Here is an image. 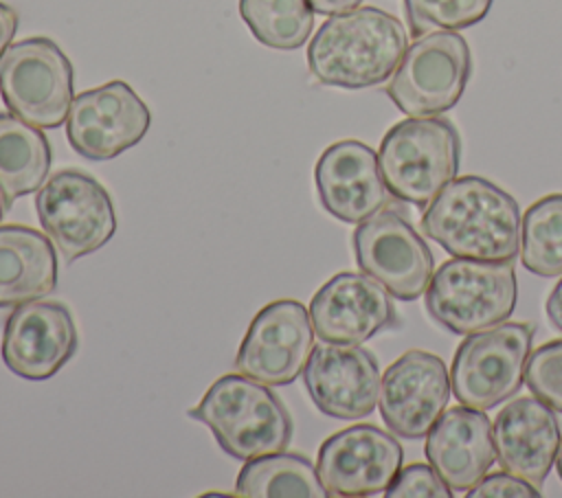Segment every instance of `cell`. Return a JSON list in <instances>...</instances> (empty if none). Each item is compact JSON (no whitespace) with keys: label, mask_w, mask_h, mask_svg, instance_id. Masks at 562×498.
<instances>
[{"label":"cell","mask_w":562,"mask_h":498,"mask_svg":"<svg viewBox=\"0 0 562 498\" xmlns=\"http://www.w3.org/2000/svg\"><path fill=\"white\" fill-rule=\"evenodd\" d=\"M518 202L498 184L463 176L450 180L422 215V230L452 257L512 261L520 250Z\"/></svg>","instance_id":"obj_1"},{"label":"cell","mask_w":562,"mask_h":498,"mask_svg":"<svg viewBox=\"0 0 562 498\" xmlns=\"http://www.w3.org/2000/svg\"><path fill=\"white\" fill-rule=\"evenodd\" d=\"M408 48L404 24L375 7L327 18L307 46L310 72L325 86L360 90L384 83Z\"/></svg>","instance_id":"obj_2"},{"label":"cell","mask_w":562,"mask_h":498,"mask_svg":"<svg viewBox=\"0 0 562 498\" xmlns=\"http://www.w3.org/2000/svg\"><path fill=\"white\" fill-rule=\"evenodd\" d=\"M189 417L206 423L220 448L239 461L283 452L294 430L288 408L268 384L241 373L215 380Z\"/></svg>","instance_id":"obj_3"},{"label":"cell","mask_w":562,"mask_h":498,"mask_svg":"<svg viewBox=\"0 0 562 498\" xmlns=\"http://www.w3.org/2000/svg\"><path fill=\"white\" fill-rule=\"evenodd\" d=\"M518 301L512 261L454 257L432 272L424 292L426 312L443 329L470 336L505 322Z\"/></svg>","instance_id":"obj_4"},{"label":"cell","mask_w":562,"mask_h":498,"mask_svg":"<svg viewBox=\"0 0 562 498\" xmlns=\"http://www.w3.org/2000/svg\"><path fill=\"white\" fill-rule=\"evenodd\" d=\"M459 132L441 116H411L382 138L378 162L386 189L402 202L428 206L459 171Z\"/></svg>","instance_id":"obj_5"},{"label":"cell","mask_w":562,"mask_h":498,"mask_svg":"<svg viewBox=\"0 0 562 498\" xmlns=\"http://www.w3.org/2000/svg\"><path fill=\"white\" fill-rule=\"evenodd\" d=\"M533 327L501 322L470 333L454 351L450 386L459 404L490 410L514 397L525 384Z\"/></svg>","instance_id":"obj_6"},{"label":"cell","mask_w":562,"mask_h":498,"mask_svg":"<svg viewBox=\"0 0 562 498\" xmlns=\"http://www.w3.org/2000/svg\"><path fill=\"white\" fill-rule=\"evenodd\" d=\"M0 94L22 121L55 129L68 118L75 99L72 64L48 37L20 39L0 57Z\"/></svg>","instance_id":"obj_7"},{"label":"cell","mask_w":562,"mask_h":498,"mask_svg":"<svg viewBox=\"0 0 562 498\" xmlns=\"http://www.w3.org/2000/svg\"><path fill=\"white\" fill-rule=\"evenodd\" d=\"M470 70L465 37L457 31H432L406 48L386 94L406 116H439L459 103Z\"/></svg>","instance_id":"obj_8"},{"label":"cell","mask_w":562,"mask_h":498,"mask_svg":"<svg viewBox=\"0 0 562 498\" xmlns=\"http://www.w3.org/2000/svg\"><path fill=\"white\" fill-rule=\"evenodd\" d=\"M40 224L66 261L86 257L105 246L116 233V213L110 193L92 176L64 169L37 191Z\"/></svg>","instance_id":"obj_9"},{"label":"cell","mask_w":562,"mask_h":498,"mask_svg":"<svg viewBox=\"0 0 562 498\" xmlns=\"http://www.w3.org/2000/svg\"><path fill=\"white\" fill-rule=\"evenodd\" d=\"M358 268L400 301L419 298L435 272V259L419 233L397 213L378 211L353 230Z\"/></svg>","instance_id":"obj_10"},{"label":"cell","mask_w":562,"mask_h":498,"mask_svg":"<svg viewBox=\"0 0 562 498\" xmlns=\"http://www.w3.org/2000/svg\"><path fill=\"white\" fill-rule=\"evenodd\" d=\"M314 349L310 309L299 301H274L257 312L239 344L235 369L268 386L292 384Z\"/></svg>","instance_id":"obj_11"},{"label":"cell","mask_w":562,"mask_h":498,"mask_svg":"<svg viewBox=\"0 0 562 498\" xmlns=\"http://www.w3.org/2000/svg\"><path fill=\"white\" fill-rule=\"evenodd\" d=\"M151 112L130 83L114 79L72 99L66 136L70 147L90 160H110L143 140Z\"/></svg>","instance_id":"obj_12"},{"label":"cell","mask_w":562,"mask_h":498,"mask_svg":"<svg viewBox=\"0 0 562 498\" xmlns=\"http://www.w3.org/2000/svg\"><path fill=\"white\" fill-rule=\"evenodd\" d=\"M400 441L371 423L345 428L318 448L316 472L329 496L384 494L402 469Z\"/></svg>","instance_id":"obj_13"},{"label":"cell","mask_w":562,"mask_h":498,"mask_svg":"<svg viewBox=\"0 0 562 498\" xmlns=\"http://www.w3.org/2000/svg\"><path fill=\"white\" fill-rule=\"evenodd\" d=\"M450 373L435 353L411 349L380 380V415L404 439H422L437 423L450 399Z\"/></svg>","instance_id":"obj_14"},{"label":"cell","mask_w":562,"mask_h":498,"mask_svg":"<svg viewBox=\"0 0 562 498\" xmlns=\"http://www.w3.org/2000/svg\"><path fill=\"white\" fill-rule=\"evenodd\" d=\"M79 333L72 314L57 301L18 305L2 331V360L18 377H53L77 351Z\"/></svg>","instance_id":"obj_15"},{"label":"cell","mask_w":562,"mask_h":498,"mask_svg":"<svg viewBox=\"0 0 562 498\" xmlns=\"http://www.w3.org/2000/svg\"><path fill=\"white\" fill-rule=\"evenodd\" d=\"M303 380L310 399L327 417L353 421L369 417L378 406V360L358 344L323 342L314 347Z\"/></svg>","instance_id":"obj_16"},{"label":"cell","mask_w":562,"mask_h":498,"mask_svg":"<svg viewBox=\"0 0 562 498\" xmlns=\"http://www.w3.org/2000/svg\"><path fill=\"white\" fill-rule=\"evenodd\" d=\"M310 318L323 342L342 344H362L397 322L389 290L364 272H338L321 285Z\"/></svg>","instance_id":"obj_17"},{"label":"cell","mask_w":562,"mask_h":498,"mask_svg":"<svg viewBox=\"0 0 562 498\" xmlns=\"http://www.w3.org/2000/svg\"><path fill=\"white\" fill-rule=\"evenodd\" d=\"M314 182L323 208L345 224H360L386 206L378 154L360 140L329 145L314 167Z\"/></svg>","instance_id":"obj_18"},{"label":"cell","mask_w":562,"mask_h":498,"mask_svg":"<svg viewBox=\"0 0 562 498\" xmlns=\"http://www.w3.org/2000/svg\"><path fill=\"white\" fill-rule=\"evenodd\" d=\"M492 437L498 465L529 485L542 487L562 441L555 410L536 395L518 397L501 408Z\"/></svg>","instance_id":"obj_19"},{"label":"cell","mask_w":562,"mask_h":498,"mask_svg":"<svg viewBox=\"0 0 562 498\" xmlns=\"http://www.w3.org/2000/svg\"><path fill=\"white\" fill-rule=\"evenodd\" d=\"M426 459L452 491L468 494L496 461L490 417L463 404L441 412L426 434Z\"/></svg>","instance_id":"obj_20"},{"label":"cell","mask_w":562,"mask_h":498,"mask_svg":"<svg viewBox=\"0 0 562 498\" xmlns=\"http://www.w3.org/2000/svg\"><path fill=\"white\" fill-rule=\"evenodd\" d=\"M57 287V252L46 233L22 224L0 226V307H18Z\"/></svg>","instance_id":"obj_21"},{"label":"cell","mask_w":562,"mask_h":498,"mask_svg":"<svg viewBox=\"0 0 562 498\" xmlns=\"http://www.w3.org/2000/svg\"><path fill=\"white\" fill-rule=\"evenodd\" d=\"M50 145L44 132L13 112H0V189L9 202L40 191L50 171Z\"/></svg>","instance_id":"obj_22"},{"label":"cell","mask_w":562,"mask_h":498,"mask_svg":"<svg viewBox=\"0 0 562 498\" xmlns=\"http://www.w3.org/2000/svg\"><path fill=\"white\" fill-rule=\"evenodd\" d=\"M235 494L246 498H323L329 496L323 487L316 467L299 454L274 452L246 461L237 480Z\"/></svg>","instance_id":"obj_23"},{"label":"cell","mask_w":562,"mask_h":498,"mask_svg":"<svg viewBox=\"0 0 562 498\" xmlns=\"http://www.w3.org/2000/svg\"><path fill=\"white\" fill-rule=\"evenodd\" d=\"M520 259L536 276H562V193L536 200L522 215Z\"/></svg>","instance_id":"obj_24"},{"label":"cell","mask_w":562,"mask_h":498,"mask_svg":"<svg viewBox=\"0 0 562 498\" xmlns=\"http://www.w3.org/2000/svg\"><path fill=\"white\" fill-rule=\"evenodd\" d=\"M239 13L255 39L277 50L301 48L314 29L307 0H239Z\"/></svg>","instance_id":"obj_25"},{"label":"cell","mask_w":562,"mask_h":498,"mask_svg":"<svg viewBox=\"0 0 562 498\" xmlns=\"http://www.w3.org/2000/svg\"><path fill=\"white\" fill-rule=\"evenodd\" d=\"M494 0H404L408 29L415 37L432 31H459L481 22Z\"/></svg>","instance_id":"obj_26"},{"label":"cell","mask_w":562,"mask_h":498,"mask_svg":"<svg viewBox=\"0 0 562 498\" xmlns=\"http://www.w3.org/2000/svg\"><path fill=\"white\" fill-rule=\"evenodd\" d=\"M525 382L531 395L562 412V338L544 342L529 355Z\"/></svg>","instance_id":"obj_27"},{"label":"cell","mask_w":562,"mask_h":498,"mask_svg":"<svg viewBox=\"0 0 562 498\" xmlns=\"http://www.w3.org/2000/svg\"><path fill=\"white\" fill-rule=\"evenodd\" d=\"M386 498H452L454 491L432 465L411 463L397 472L384 491Z\"/></svg>","instance_id":"obj_28"},{"label":"cell","mask_w":562,"mask_h":498,"mask_svg":"<svg viewBox=\"0 0 562 498\" xmlns=\"http://www.w3.org/2000/svg\"><path fill=\"white\" fill-rule=\"evenodd\" d=\"M468 498H540V489L503 469L498 474H485L468 491Z\"/></svg>","instance_id":"obj_29"},{"label":"cell","mask_w":562,"mask_h":498,"mask_svg":"<svg viewBox=\"0 0 562 498\" xmlns=\"http://www.w3.org/2000/svg\"><path fill=\"white\" fill-rule=\"evenodd\" d=\"M15 31H18V13L9 4L0 2V57L11 46Z\"/></svg>","instance_id":"obj_30"},{"label":"cell","mask_w":562,"mask_h":498,"mask_svg":"<svg viewBox=\"0 0 562 498\" xmlns=\"http://www.w3.org/2000/svg\"><path fill=\"white\" fill-rule=\"evenodd\" d=\"M314 13L321 15H336V13H345L356 9L362 0H307Z\"/></svg>","instance_id":"obj_31"},{"label":"cell","mask_w":562,"mask_h":498,"mask_svg":"<svg viewBox=\"0 0 562 498\" xmlns=\"http://www.w3.org/2000/svg\"><path fill=\"white\" fill-rule=\"evenodd\" d=\"M547 316H549V322L562 333V279L558 281V285L551 290L547 298Z\"/></svg>","instance_id":"obj_32"},{"label":"cell","mask_w":562,"mask_h":498,"mask_svg":"<svg viewBox=\"0 0 562 498\" xmlns=\"http://www.w3.org/2000/svg\"><path fill=\"white\" fill-rule=\"evenodd\" d=\"M555 469H558V476H560V480H562V441H560L558 456H555Z\"/></svg>","instance_id":"obj_33"},{"label":"cell","mask_w":562,"mask_h":498,"mask_svg":"<svg viewBox=\"0 0 562 498\" xmlns=\"http://www.w3.org/2000/svg\"><path fill=\"white\" fill-rule=\"evenodd\" d=\"M7 208H9V202H7V197H4V193H2V189H0V222H2Z\"/></svg>","instance_id":"obj_34"}]
</instances>
